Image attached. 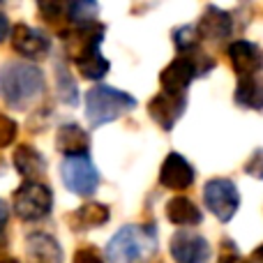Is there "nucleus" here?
I'll return each mask as SVG.
<instances>
[{
  "label": "nucleus",
  "mask_w": 263,
  "mask_h": 263,
  "mask_svg": "<svg viewBox=\"0 0 263 263\" xmlns=\"http://www.w3.org/2000/svg\"><path fill=\"white\" fill-rule=\"evenodd\" d=\"M159 182L173 192L187 190L194 182V166L180 153H168L159 168Z\"/></svg>",
  "instance_id": "obj_11"
},
{
  "label": "nucleus",
  "mask_w": 263,
  "mask_h": 263,
  "mask_svg": "<svg viewBox=\"0 0 263 263\" xmlns=\"http://www.w3.org/2000/svg\"><path fill=\"white\" fill-rule=\"evenodd\" d=\"M245 173H250L252 178H263V148L254 150L252 153V157L245 162Z\"/></svg>",
  "instance_id": "obj_26"
},
{
  "label": "nucleus",
  "mask_w": 263,
  "mask_h": 263,
  "mask_svg": "<svg viewBox=\"0 0 263 263\" xmlns=\"http://www.w3.org/2000/svg\"><path fill=\"white\" fill-rule=\"evenodd\" d=\"M12 162H14V168L23 178H28V180H35V178L44 176V171H46V162L40 155V150L28 143L16 145V150L12 155Z\"/></svg>",
  "instance_id": "obj_17"
},
{
  "label": "nucleus",
  "mask_w": 263,
  "mask_h": 263,
  "mask_svg": "<svg viewBox=\"0 0 263 263\" xmlns=\"http://www.w3.org/2000/svg\"><path fill=\"white\" fill-rule=\"evenodd\" d=\"M97 14H100V3L97 0H72L67 21L72 26H86V23L97 21Z\"/></svg>",
  "instance_id": "obj_20"
},
{
  "label": "nucleus",
  "mask_w": 263,
  "mask_h": 263,
  "mask_svg": "<svg viewBox=\"0 0 263 263\" xmlns=\"http://www.w3.org/2000/svg\"><path fill=\"white\" fill-rule=\"evenodd\" d=\"M203 203L219 222H231L240 208V192L229 178H213L203 187Z\"/></svg>",
  "instance_id": "obj_5"
},
{
  "label": "nucleus",
  "mask_w": 263,
  "mask_h": 263,
  "mask_svg": "<svg viewBox=\"0 0 263 263\" xmlns=\"http://www.w3.org/2000/svg\"><path fill=\"white\" fill-rule=\"evenodd\" d=\"M5 247V238H3V231H0V250Z\"/></svg>",
  "instance_id": "obj_32"
},
{
  "label": "nucleus",
  "mask_w": 263,
  "mask_h": 263,
  "mask_svg": "<svg viewBox=\"0 0 263 263\" xmlns=\"http://www.w3.org/2000/svg\"><path fill=\"white\" fill-rule=\"evenodd\" d=\"M252 259H254L256 263H263V242H261L259 247H256L254 252H252Z\"/></svg>",
  "instance_id": "obj_30"
},
{
  "label": "nucleus",
  "mask_w": 263,
  "mask_h": 263,
  "mask_svg": "<svg viewBox=\"0 0 263 263\" xmlns=\"http://www.w3.org/2000/svg\"><path fill=\"white\" fill-rule=\"evenodd\" d=\"M72 263H106V261L92 245H83V247H79V250L74 252Z\"/></svg>",
  "instance_id": "obj_25"
},
{
  "label": "nucleus",
  "mask_w": 263,
  "mask_h": 263,
  "mask_svg": "<svg viewBox=\"0 0 263 263\" xmlns=\"http://www.w3.org/2000/svg\"><path fill=\"white\" fill-rule=\"evenodd\" d=\"M157 247L155 231L139 224L123 227L106 245V261L109 263H139L148 259Z\"/></svg>",
  "instance_id": "obj_2"
},
{
  "label": "nucleus",
  "mask_w": 263,
  "mask_h": 263,
  "mask_svg": "<svg viewBox=\"0 0 263 263\" xmlns=\"http://www.w3.org/2000/svg\"><path fill=\"white\" fill-rule=\"evenodd\" d=\"M53 194L37 180H26L14 190V213L23 222H40L51 213Z\"/></svg>",
  "instance_id": "obj_4"
},
{
  "label": "nucleus",
  "mask_w": 263,
  "mask_h": 263,
  "mask_svg": "<svg viewBox=\"0 0 263 263\" xmlns=\"http://www.w3.org/2000/svg\"><path fill=\"white\" fill-rule=\"evenodd\" d=\"M233 100L238 106L250 111H263V79L254 77H240L233 92Z\"/></svg>",
  "instance_id": "obj_19"
},
{
  "label": "nucleus",
  "mask_w": 263,
  "mask_h": 263,
  "mask_svg": "<svg viewBox=\"0 0 263 263\" xmlns=\"http://www.w3.org/2000/svg\"><path fill=\"white\" fill-rule=\"evenodd\" d=\"M168 250H171V256L176 263H208L210 259L208 240L196 231H187V229L173 233Z\"/></svg>",
  "instance_id": "obj_7"
},
{
  "label": "nucleus",
  "mask_w": 263,
  "mask_h": 263,
  "mask_svg": "<svg viewBox=\"0 0 263 263\" xmlns=\"http://www.w3.org/2000/svg\"><path fill=\"white\" fill-rule=\"evenodd\" d=\"M60 176H63L65 187L79 196H90L100 187V171L95 168L88 155L65 157L60 164Z\"/></svg>",
  "instance_id": "obj_6"
},
{
  "label": "nucleus",
  "mask_w": 263,
  "mask_h": 263,
  "mask_svg": "<svg viewBox=\"0 0 263 263\" xmlns=\"http://www.w3.org/2000/svg\"><path fill=\"white\" fill-rule=\"evenodd\" d=\"M55 81H58V95L60 100L65 102V104H77L79 100V92H77V83H74V79L69 77V72L63 67V65H58V69H55Z\"/></svg>",
  "instance_id": "obj_22"
},
{
  "label": "nucleus",
  "mask_w": 263,
  "mask_h": 263,
  "mask_svg": "<svg viewBox=\"0 0 263 263\" xmlns=\"http://www.w3.org/2000/svg\"><path fill=\"white\" fill-rule=\"evenodd\" d=\"M18 134V125L14 118H9V116L0 114V148H7V145L14 143V139H16Z\"/></svg>",
  "instance_id": "obj_24"
},
{
  "label": "nucleus",
  "mask_w": 263,
  "mask_h": 263,
  "mask_svg": "<svg viewBox=\"0 0 263 263\" xmlns=\"http://www.w3.org/2000/svg\"><path fill=\"white\" fill-rule=\"evenodd\" d=\"M166 217L176 227H199L203 215L196 208L194 201H190L187 196H173L166 203Z\"/></svg>",
  "instance_id": "obj_18"
},
{
  "label": "nucleus",
  "mask_w": 263,
  "mask_h": 263,
  "mask_svg": "<svg viewBox=\"0 0 263 263\" xmlns=\"http://www.w3.org/2000/svg\"><path fill=\"white\" fill-rule=\"evenodd\" d=\"M12 35V26H9V21H7V16H5L3 12H0V44H3L7 37Z\"/></svg>",
  "instance_id": "obj_28"
},
{
  "label": "nucleus",
  "mask_w": 263,
  "mask_h": 263,
  "mask_svg": "<svg viewBox=\"0 0 263 263\" xmlns=\"http://www.w3.org/2000/svg\"><path fill=\"white\" fill-rule=\"evenodd\" d=\"M7 219H9V208H7V203H5L3 199H0V231L5 229V224H7Z\"/></svg>",
  "instance_id": "obj_29"
},
{
  "label": "nucleus",
  "mask_w": 263,
  "mask_h": 263,
  "mask_svg": "<svg viewBox=\"0 0 263 263\" xmlns=\"http://www.w3.org/2000/svg\"><path fill=\"white\" fill-rule=\"evenodd\" d=\"M44 92V74L37 65L9 63L0 74V95L7 106L26 111Z\"/></svg>",
  "instance_id": "obj_1"
},
{
  "label": "nucleus",
  "mask_w": 263,
  "mask_h": 263,
  "mask_svg": "<svg viewBox=\"0 0 263 263\" xmlns=\"http://www.w3.org/2000/svg\"><path fill=\"white\" fill-rule=\"evenodd\" d=\"M217 263H245V259H242V256L238 254L236 247L229 242V250H227V245H224V252H222V256H219Z\"/></svg>",
  "instance_id": "obj_27"
},
{
  "label": "nucleus",
  "mask_w": 263,
  "mask_h": 263,
  "mask_svg": "<svg viewBox=\"0 0 263 263\" xmlns=\"http://www.w3.org/2000/svg\"><path fill=\"white\" fill-rule=\"evenodd\" d=\"M26 252L30 263H63V250L49 233H32L26 238Z\"/></svg>",
  "instance_id": "obj_15"
},
{
  "label": "nucleus",
  "mask_w": 263,
  "mask_h": 263,
  "mask_svg": "<svg viewBox=\"0 0 263 263\" xmlns=\"http://www.w3.org/2000/svg\"><path fill=\"white\" fill-rule=\"evenodd\" d=\"M72 60H74V65H77V69L81 72V77L88 79V81H100V79H104L111 69L109 60L102 55L100 44L83 46L79 53L72 55Z\"/></svg>",
  "instance_id": "obj_13"
},
{
  "label": "nucleus",
  "mask_w": 263,
  "mask_h": 263,
  "mask_svg": "<svg viewBox=\"0 0 263 263\" xmlns=\"http://www.w3.org/2000/svg\"><path fill=\"white\" fill-rule=\"evenodd\" d=\"M136 106V100L125 90L111 86H95L86 95V118L92 127L114 123L120 116L129 114Z\"/></svg>",
  "instance_id": "obj_3"
},
{
  "label": "nucleus",
  "mask_w": 263,
  "mask_h": 263,
  "mask_svg": "<svg viewBox=\"0 0 263 263\" xmlns=\"http://www.w3.org/2000/svg\"><path fill=\"white\" fill-rule=\"evenodd\" d=\"M227 55L238 77H254L263 69V51L250 40H236L229 44Z\"/></svg>",
  "instance_id": "obj_10"
},
{
  "label": "nucleus",
  "mask_w": 263,
  "mask_h": 263,
  "mask_svg": "<svg viewBox=\"0 0 263 263\" xmlns=\"http://www.w3.org/2000/svg\"><path fill=\"white\" fill-rule=\"evenodd\" d=\"M69 5H72V0H37V9H40L42 18L49 23H58L67 18Z\"/></svg>",
  "instance_id": "obj_21"
},
{
  "label": "nucleus",
  "mask_w": 263,
  "mask_h": 263,
  "mask_svg": "<svg viewBox=\"0 0 263 263\" xmlns=\"http://www.w3.org/2000/svg\"><path fill=\"white\" fill-rule=\"evenodd\" d=\"M196 30H199L201 40L208 42H224L229 35L233 32V18L229 12L215 7V5H208L201 14L199 23H196Z\"/></svg>",
  "instance_id": "obj_12"
},
{
  "label": "nucleus",
  "mask_w": 263,
  "mask_h": 263,
  "mask_svg": "<svg viewBox=\"0 0 263 263\" xmlns=\"http://www.w3.org/2000/svg\"><path fill=\"white\" fill-rule=\"evenodd\" d=\"M199 30L196 26H180L173 30V44H176L178 53H185V51L199 49Z\"/></svg>",
  "instance_id": "obj_23"
},
{
  "label": "nucleus",
  "mask_w": 263,
  "mask_h": 263,
  "mask_svg": "<svg viewBox=\"0 0 263 263\" xmlns=\"http://www.w3.org/2000/svg\"><path fill=\"white\" fill-rule=\"evenodd\" d=\"M0 3H3V0H0Z\"/></svg>",
  "instance_id": "obj_33"
},
{
  "label": "nucleus",
  "mask_w": 263,
  "mask_h": 263,
  "mask_svg": "<svg viewBox=\"0 0 263 263\" xmlns=\"http://www.w3.org/2000/svg\"><path fill=\"white\" fill-rule=\"evenodd\" d=\"M109 217H111V213L104 203L90 201V203L79 205V208L67 217V222L74 231H90V229L104 227V224L109 222Z\"/></svg>",
  "instance_id": "obj_16"
},
{
  "label": "nucleus",
  "mask_w": 263,
  "mask_h": 263,
  "mask_svg": "<svg viewBox=\"0 0 263 263\" xmlns=\"http://www.w3.org/2000/svg\"><path fill=\"white\" fill-rule=\"evenodd\" d=\"M55 148L65 155V157H79V155H88L90 150V139L88 132L79 127L77 123H67L55 132Z\"/></svg>",
  "instance_id": "obj_14"
},
{
  "label": "nucleus",
  "mask_w": 263,
  "mask_h": 263,
  "mask_svg": "<svg viewBox=\"0 0 263 263\" xmlns=\"http://www.w3.org/2000/svg\"><path fill=\"white\" fill-rule=\"evenodd\" d=\"M12 49L16 53H21L23 58H30V60H42L49 55L51 51V42L49 37L44 35L42 30L37 28H30L26 23H16L12 28Z\"/></svg>",
  "instance_id": "obj_8"
},
{
  "label": "nucleus",
  "mask_w": 263,
  "mask_h": 263,
  "mask_svg": "<svg viewBox=\"0 0 263 263\" xmlns=\"http://www.w3.org/2000/svg\"><path fill=\"white\" fill-rule=\"evenodd\" d=\"M0 263H18L16 259H0Z\"/></svg>",
  "instance_id": "obj_31"
},
{
  "label": "nucleus",
  "mask_w": 263,
  "mask_h": 263,
  "mask_svg": "<svg viewBox=\"0 0 263 263\" xmlns=\"http://www.w3.org/2000/svg\"><path fill=\"white\" fill-rule=\"evenodd\" d=\"M185 106H187L185 95L162 90L148 102V114L162 129H173L176 123L180 120V116L185 114Z\"/></svg>",
  "instance_id": "obj_9"
}]
</instances>
